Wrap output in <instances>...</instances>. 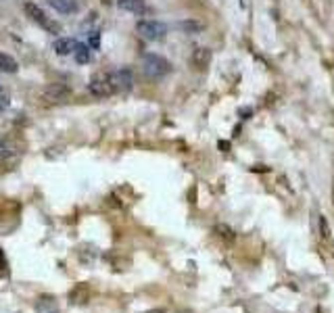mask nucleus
Wrapping results in <instances>:
<instances>
[{
  "label": "nucleus",
  "instance_id": "f257e3e1",
  "mask_svg": "<svg viewBox=\"0 0 334 313\" xmlns=\"http://www.w3.org/2000/svg\"><path fill=\"white\" fill-rule=\"evenodd\" d=\"M142 71L148 78L157 80V78H163V75H167L171 71V63L167 59L150 52V55H144V59H142Z\"/></svg>",
  "mask_w": 334,
  "mask_h": 313
},
{
  "label": "nucleus",
  "instance_id": "f03ea898",
  "mask_svg": "<svg viewBox=\"0 0 334 313\" xmlns=\"http://www.w3.org/2000/svg\"><path fill=\"white\" fill-rule=\"evenodd\" d=\"M23 8H25V15H27L31 21H34V23H38L40 27H44L46 31H50V34H59V31H61V25L57 23L55 19H50L38 4H34V2H25Z\"/></svg>",
  "mask_w": 334,
  "mask_h": 313
},
{
  "label": "nucleus",
  "instance_id": "7ed1b4c3",
  "mask_svg": "<svg viewBox=\"0 0 334 313\" xmlns=\"http://www.w3.org/2000/svg\"><path fill=\"white\" fill-rule=\"evenodd\" d=\"M136 31L144 40H163L165 34H167V25L161 23V21H155V19H144V21H138L136 23Z\"/></svg>",
  "mask_w": 334,
  "mask_h": 313
},
{
  "label": "nucleus",
  "instance_id": "20e7f679",
  "mask_svg": "<svg viewBox=\"0 0 334 313\" xmlns=\"http://www.w3.org/2000/svg\"><path fill=\"white\" fill-rule=\"evenodd\" d=\"M88 92L96 99H105V96H111L115 90L111 86V80H109V73H96L94 78L90 80L88 84Z\"/></svg>",
  "mask_w": 334,
  "mask_h": 313
},
{
  "label": "nucleus",
  "instance_id": "39448f33",
  "mask_svg": "<svg viewBox=\"0 0 334 313\" xmlns=\"http://www.w3.org/2000/svg\"><path fill=\"white\" fill-rule=\"evenodd\" d=\"M71 96V88L65 84H50L42 90V101H46L48 104H59V103H65Z\"/></svg>",
  "mask_w": 334,
  "mask_h": 313
},
{
  "label": "nucleus",
  "instance_id": "423d86ee",
  "mask_svg": "<svg viewBox=\"0 0 334 313\" xmlns=\"http://www.w3.org/2000/svg\"><path fill=\"white\" fill-rule=\"evenodd\" d=\"M109 80H111V86L115 92H127L134 84V75L130 69H117L109 73Z\"/></svg>",
  "mask_w": 334,
  "mask_h": 313
},
{
  "label": "nucleus",
  "instance_id": "0eeeda50",
  "mask_svg": "<svg viewBox=\"0 0 334 313\" xmlns=\"http://www.w3.org/2000/svg\"><path fill=\"white\" fill-rule=\"evenodd\" d=\"M117 6H119L121 10L132 13V15H138V17L148 13V4L144 2V0H119V2H117Z\"/></svg>",
  "mask_w": 334,
  "mask_h": 313
},
{
  "label": "nucleus",
  "instance_id": "6e6552de",
  "mask_svg": "<svg viewBox=\"0 0 334 313\" xmlns=\"http://www.w3.org/2000/svg\"><path fill=\"white\" fill-rule=\"evenodd\" d=\"M190 63H192V67H197V69H205V67H207V65L211 63V50H209V48H205V46L195 48V50H192Z\"/></svg>",
  "mask_w": 334,
  "mask_h": 313
},
{
  "label": "nucleus",
  "instance_id": "1a4fd4ad",
  "mask_svg": "<svg viewBox=\"0 0 334 313\" xmlns=\"http://www.w3.org/2000/svg\"><path fill=\"white\" fill-rule=\"evenodd\" d=\"M48 4L63 15H69V13L78 10V2H75V0H48Z\"/></svg>",
  "mask_w": 334,
  "mask_h": 313
},
{
  "label": "nucleus",
  "instance_id": "9d476101",
  "mask_svg": "<svg viewBox=\"0 0 334 313\" xmlns=\"http://www.w3.org/2000/svg\"><path fill=\"white\" fill-rule=\"evenodd\" d=\"M75 46H78V42L71 40V38H59L55 42V52L61 57H65V55H71V52L75 50Z\"/></svg>",
  "mask_w": 334,
  "mask_h": 313
},
{
  "label": "nucleus",
  "instance_id": "9b49d317",
  "mask_svg": "<svg viewBox=\"0 0 334 313\" xmlns=\"http://www.w3.org/2000/svg\"><path fill=\"white\" fill-rule=\"evenodd\" d=\"M178 29H182L184 34H201L205 29V23L203 21H197V19H186V21H180Z\"/></svg>",
  "mask_w": 334,
  "mask_h": 313
},
{
  "label": "nucleus",
  "instance_id": "f8f14e48",
  "mask_svg": "<svg viewBox=\"0 0 334 313\" xmlns=\"http://www.w3.org/2000/svg\"><path fill=\"white\" fill-rule=\"evenodd\" d=\"M17 69H19L17 61L10 57V55L0 52V71H4V73H17Z\"/></svg>",
  "mask_w": 334,
  "mask_h": 313
},
{
  "label": "nucleus",
  "instance_id": "ddd939ff",
  "mask_svg": "<svg viewBox=\"0 0 334 313\" xmlns=\"http://www.w3.org/2000/svg\"><path fill=\"white\" fill-rule=\"evenodd\" d=\"M73 57H75V63L86 65L90 61V46L88 44H78L75 50H73Z\"/></svg>",
  "mask_w": 334,
  "mask_h": 313
},
{
  "label": "nucleus",
  "instance_id": "4468645a",
  "mask_svg": "<svg viewBox=\"0 0 334 313\" xmlns=\"http://www.w3.org/2000/svg\"><path fill=\"white\" fill-rule=\"evenodd\" d=\"M218 232H222V236H223V238H228V240H232V238H234L232 228H228V225H223V223H220V225H218Z\"/></svg>",
  "mask_w": 334,
  "mask_h": 313
},
{
  "label": "nucleus",
  "instance_id": "2eb2a0df",
  "mask_svg": "<svg viewBox=\"0 0 334 313\" xmlns=\"http://www.w3.org/2000/svg\"><path fill=\"white\" fill-rule=\"evenodd\" d=\"M320 225H322V236L328 238V236H330V225L326 223V217H320Z\"/></svg>",
  "mask_w": 334,
  "mask_h": 313
},
{
  "label": "nucleus",
  "instance_id": "dca6fc26",
  "mask_svg": "<svg viewBox=\"0 0 334 313\" xmlns=\"http://www.w3.org/2000/svg\"><path fill=\"white\" fill-rule=\"evenodd\" d=\"M8 155H10V146L4 140H0V157H8Z\"/></svg>",
  "mask_w": 334,
  "mask_h": 313
},
{
  "label": "nucleus",
  "instance_id": "f3484780",
  "mask_svg": "<svg viewBox=\"0 0 334 313\" xmlns=\"http://www.w3.org/2000/svg\"><path fill=\"white\" fill-rule=\"evenodd\" d=\"M99 44H101V36L94 31L92 38H90V48H99Z\"/></svg>",
  "mask_w": 334,
  "mask_h": 313
},
{
  "label": "nucleus",
  "instance_id": "a211bd4d",
  "mask_svg": "<svg viewBox=\"0 0 334 313\" xmlns=\"http://www.w3.org/2000/svg\"><path fill=\"white\" fill-rule=\"evenodd\" d=\"M8 106V101H6V96H0V113H2L4 109Z\"/></svg>",
  "mask_w": 334,
  "mask_h": 313
},
{
  "label": "nucleus",
  "instance_id": "6ab92c4d",
  "mask_svg": "<svg viewBox=\"0 0 334 313\" xmlns=\"http://www.w3.org/2000/svg\"><path fill=\"white\" fill-rule=\"evenodd\" d=\"M6 267V259H4V251L0 249V269H4Z\"/></svg>",
  "mask_w": 334,
  "mask_h": 313
},
{
  "label": "nucleus",
  "instance_id": "aec40b11",
  "mask_svg": "<svg viewBox=\"0 0 334 313\" xmlns=\"http://www.w3.org/2000/svg\"><path fill=\"white\" fill-rule=\"evenodd\" d=\"M220 148L223 150V153H225V150H230V142H223V140H222V142H220Z\"/></svg>",
  "mask_w": 334,
  "mask_h": 313
},
{
  "label": "nucleus",
  "instance_id": "412c9836",
  "mask_svg": "<svg viewBox=\"0 0 334 313\" xmlns=\"http://www.w3.org/2000/svg\"><path fill=\"white\" fill-rule=\"evenodd\" d=\"M240 6H246V0H240Z\"/></svg>",
  "mask_w": 334,
  "mask_h": 313
},
{
  "label": "nucleus",
  "instance_id": "4be33fe9",
  "mask_svg": "<svg viewBox=\"0 0 334 313\" xmlns=\"http://www.w3.org/2000/svg\"><path fill=\"white\" fill-rule=\"evenodd\" d=\"M314 313H324V311H322V309H316V311H314Z\"/></svg>",
  "mask_w": 334,
  "mask_h": 313
},
{
  "label": "nucleus",
  "instance_id": "5701e85b",
  "mask_svg": "<svg viewBox=\"0 0 334 313\" xmlns=\"http://www.w3.org/2000/svg\"><path fill=\"white\" fill-rule=\"evenodd\" d=\"M0 90H2V88H0Z\"/></svg>",
  "mask_w": 334,
  "mask_h": 313
}]
</instances>
